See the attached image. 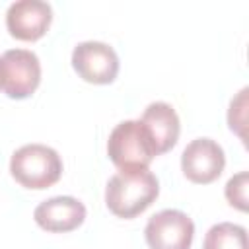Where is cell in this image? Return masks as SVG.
<instances>
[{
	"instance_id": "obj_10",
	"label": "cell",
	"mask_w": 249,
	"mask_h": 249,
	"mask_svg": "<svg viewBox=\"0 0 249 249\" xmlns=\"http://www.w3.org/2000/svg\"><path fill=\"white\" fill-rule=\"evenodd\" d=\"M140 123L148 128L158 156L169 152L177 144V138L181 132V123H179L175 109L169 103H165V101L150 103L144 109Z\"/></svg>"
},
{
	"instance_id": "obj_11",
	"label": "cell",
	"mask_w": 249,
	"mask_h": 249,
	"mask_svg": "<svg viewBox=\"0 0 249 249\" xmlns=\"http://www.w3.org/2000/svg\"><path fill=\"white\" fill-rule=\"evenodd\" d=\"M202 249H247V230L239 224H214L202 241Z\"/></svg>"
},
{
	"instance_id": "obj_12",
	"label": "cell",
	"mask_w": 249,
	"mask_h": 249,
	"mask_svg": "<svg viewBox=\"0 0 249 249\" xmlns=\"http://www.w3.org/2000/svg\"><path fill=\"white\" fill-rule=\"evenodd\" d=\"M247 185H249V173L239 171L233 177H230V181L226 183V189H224L228 202L241 212L247 210Z\"/></svg>"
},
{
	"instance_id": "obj_3",
	"label": "cell",
	"mask_w": 249,
	"mask_h": 249,
	"mask_svg": "<svg viewBox=\"0 0 249 249\" xmlns=\"http://www.w3.org/2000/svg\"><path fill=\"white\" fill-rule=\"evenodd\" d=\"M107 154L119 171L148 169L152 160L158 156L152 136L140 119L123 121L111 130L107 140Z\"/></svg>"
},
{
	"instance_id": "obj_8",
	"label": "cell",
	"mask_w": 249,
	"mask_h": 249,
	"mask_svg": "<svg viewBox=\"0 0 249 249\" xmlns=\"http://www.w3.org/2000/svg\"><path fill=\"white\" fill-rule=\"evenodd\" d=\"M53 21V8L43 0H18L6 10V27L19 41L41 39Z\"/></svg>"
},
{
	"instance_id": "obj_1",
	"label": "cell",
	"mask_w": 249,
	"mask_h": 249,
	"mask_svg": "<svg viewBox=\"0 0 249 249\" xmlns=\"http://www.w3.org/2000/svg\"><path fill=\"white\" fill-rule=\"evenodd\" d=\"M160 195L158 177L150 169L140 171H119L105 187L107 208L124 220L142 214Z\"/></svg>"
},
{
	"instance_id": "obj_4",
	"label": "cell",
	"mask_w": 249,
	"mask_h": 249,
	"mask_svg": "<svg viewBox=\"0 0 249 249\" xmlns=\"http://www.w3.org/2000/svg\"><path fill=\"white\" fill-rule=\"evenodd\" d=\"M41 82V62L33 51L10 49L0 56V89L10 99L29 97Z\"/></svg>"
},
{
	"instance_id": "obj_5",
	"label": "cell",
	"mask_w": 249,
	"mask_h": 249,
	"mask_svg": "<svg viewBox=\"0 0 249 249\" xmlns=\"http://www.w3.org/2000/svg\"><path fill=\"white\" fill-rule=\"evenodd\" d=\"M144 237L150 249H191L195 224L185 212L165 208L148 220Z\"/></svg>"
},
{
	"instance_id": "obj_6",
	"label": "cell",
	"mask_w": 249,
	"mask_h": 249,
	"mask_svg": "<svg viewBox=\"0 0 249 249\" xmlns=\"http://www.w3.org/2000/svg\"><path fill=\"white\" fill-rule=\"evenodd\" d=\"M72 66L89 84H111L119 74V56L101 41H82L72 51Z\"/></svg>"
},
{
	"instance_id": "obj_13",
	"label": "cell",
	"mask_w": 249,
	"mask_h": 249,
	"mask_svg": "<svg viewBox=\"0 0 249 249\" xmlns=\"http://www.w3.org/2000/svg\"><path fill=\"white\" fill-rule=\"evenodd\" d=\"M247 93L249 89L243 88L230 103V111H228V124L233 132H237L239 138H245L243 126H245V115H247Z\"/></svg>"
},
{
	"instance_id": "obj_7",
	"label": "cell",
	"mask_w": 249,
	"mask_h": 249,
	"mask_svg": "<svg viewBox=\"0 0 249 249\" xmlns=\"http://www.w3.org/2000/svg\"><path fill=\"white\" fill-rule=\"evenodd\" d=\"M226 165V154L222 146L212 138H195L191 140L181 154L183 175L196 183L208 185L216 181Z\"/></svg>"
},
{
	"instance_id": "obj_2",
	"label": "cell",
	"mask_w": 249,
	"mask_h": 249,
	"mask_svg": "<svg viewBox=\"0 0 249 249\" xmlns=\"http://www.w3.org/2000/svg\"><path fill=\"white\" fill-rule=\"evenodd\" d=\"M12 177L25 189L43 191L53 187L62 175V160L58 152L45 144H25L12 154Z\"/></svg>"
},
{
	"instance_id": "obj_9",
	"label": "cell",
	"mask_w": 249,
	"mask_h": 249,
	"mask_svg": "<svg viewBox=\"0 0 249 249\" xmlns=\"http://www.w3.org/2000/svg\"><path fill=\"white\" fill-rule=\"evenodd\" d=\"M33 218L45 231L66 233L82 226L86 220V206L74 196H53L35 208Z\"/></svg>"
}]
</instances>
